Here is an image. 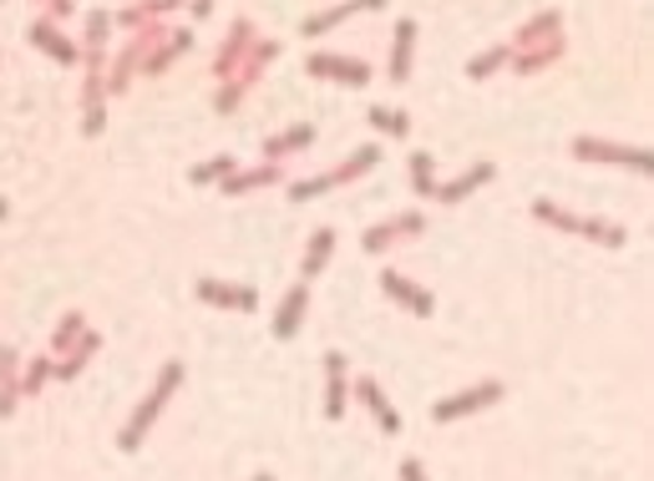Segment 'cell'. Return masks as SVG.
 I'll return each mask as SVG.
<instances>
[{"instance_id":"9c48e42d","label":"cell","mask_w":654,"mask_h":481,"mask_svg":"<svg viewBox=\"0 0 654 481\" xmlns=\"http://www.w3.org/2000/svg\"><path fill=\"white\" fill-rule=\"evenodd\" d=\"M305 71L320 81H340V87H370V67L360 57H335V51H310Z\"/></svg>"},{"instance_id":"7c38bea8","label":"cell","mask_w":654,"mask_h":481,"mask_svg":"<svg viewBox=\"0 0 654 481\" xmlns=\"http://www.w3.org/2000/svg\"><path fill=\"white\" fill-rule=\"evenodd\" d=\"M563 57H568V36L558 31V36H548V41H538V47H528V51H513L507 67H513L523 81H533V77H543L548 67H558Z\"/></svg>"},{"instance_id":"7402d4cb","label":"cell","mask_w":654,"mask_h":481,"mask_svg":"<svg viewBox=\"0 0 654 481\" xmlns=\"http://www.w3.org/2000/svg\"><path fill=\"white\" fill-rule=\"evenodd\" d=\"M16 401H21V355L11 344H0V421L16 415Z\"/></svg>"},{"instance_id":"7a4b0ae2","label":"cell","mask_w":654,"mask_h":481,"mask_svg":"<svg viewBox=\"0 0 654 481\" xmlns=\"http://www.w3.org/2000/svg\"><path fill=\"white\" fill-rule=\"evenodd\" d=\"M275 57H279V41H265V36H259V41L249 47V57H244L239 67L229 71V77H224V87H218V97H214V112H218V117L239 112V102L254 92V81L265 77V67H269Z\"/></svg>"},{"instance_id":"4fadbf2b","label":"cell","mask_w":654,"mask_h":481,"mask_svg":"<svg viewBox=\"0 0 654 481\" xmlns=\"http://www.w3.org/2000/svg\"><path fill=\"white\" fill-rule=\"evenodd\" d=\"M325 421H340L345 411H350V360L340 355V350H325Z\"/></svg>"},{"instance_id":"83f0119b","label":"cell","mask_w":654,"mask_h":481,"mask_svg":"<svg viewBox=\"0 0 654 481\" xmlns=\"http://www.w3.org/2000/svg\"><path fill=\"white\" fill-rule=\"evenodd\" d=\"M335 243H340V239H335V229H315L310 243H305V259H299V274H305V279L320 274V269L335 259Z\"/></svg>"},{"instance_id":"30bf717a","label":"cell","mask_w":654,"mask_h":481,"mask_svg":"<svg viewBox=\"0 0 654 481\" xmlns=\"http://www.w3.org/2000/svg\"><path fill=\"white\" fill-rule=\"evenodd\" d=\"M380 289H386V299H396L402 310H412L416 320H432L436 314V294L432 289H422L416 279H406L402 269H380Z\"/></svg>"},{"instance_id":"ba28073f","label":"cell","mask_w":654,"mask_h":481,"mask_svg":"<svg viewBox=\"0 0 654 481\" xmlns=\"http://www.w3.org/2000/svg\"><path fill=\"white\" fill-rule=\"evenodd\" d=\"M194 299H198V304H214V310H239V314L259 310V289L234 284V279H198Z\"/></svg>"},{"instance_id":"603a6c76","label":"cell","mask_w":654,"mask_h":481,"mask_svg":"<svg viewBox=\"0 0 654 481\" xmlns=\"http://www.w3.org/2000/svg\"><path fill=\"white\" fill-rule=\"evenodd\" d=\"M97 350H102V334H97V330H81V340L71 344L67 355H57V380H77L81 370L92 365Z\"/></svg>"},{"instance_id":"e0dca14e","label":"cell","mask_w":654,"mask_h":481,"mask_svg":"<svg viewBox=\"0 0 654 481\" xmlns=\"http://www.w3.org/2000/svg\"><path fill=\"white\" fill-rule=\"evenodd\" d=\"M26 41H31L36 51H47L57 67H77L81 61V47L71 41V36H61L57 21H31V31H26Z\"/></svg>"},{"instance_id":"5b68a950","label":"cell","mask_w":654,"mask_h":481,"mask_svg":"<svg viewBox=\"0 0 654 481\" xmlns=\"http://www.w3.org/2000/svg\"><path fill=\"white\" fill-rule=\"evenodd\" d=\"M503 395H507L503 380H477V385L457 390V395H442V401L432 405V421H436V425L467 421V415H477V411H487V405H497Z\"/></svg>"},{"instance_id":"f1b7e54d","label":"cell","mask_w":654,"mask_h":481,"mask_svg":"<svg viewBox=\"0 0 654 481\" xmlns=\"http://www.w3.org/2000/svg\"><path fill=\"white\" fill-rule=\"evenodd\" d=\"M47 380H57V355H36L31 365L21 370V401L41 395V390H47Z\"/></svg>"},{"instance_id":"e575fe53","label":"cell","mask_w":654,"mask_h":481,"mask_svg":"<svg viewBox=\"0 0 654 481\" xmlns=\"http://www.w3.org/2000/svg\"><path fill=\"white\" fill-rule=\"evenodd\" d=\"M107 36H112V11H92L87 16V51H107Z\"/></svg>"},{"instance_id":"4316f807","label":"cell","mask_w":654,"mask_h":481,"mask_svg":"<svg viewBox=\"0 0 654 481\" xmlns=\"http://www.w3.org/2000/svg\"><path fill=\"white\" fill-rule=\"evenodd\" d=\"M168 11H178V0H138V6H122V11L112 16V26L138 31V26H148V21H162Z\"/></svg>"},{"instance_id":"52a82bcc","label":"cell","mask_w":654,"mask_h":481,"mask_svg":"<svg viewBox=\"0 0 654 481\" xmlns=\"http://www.w3.org/2000/svg\"><path fill=\"white\" fill-rule=\"evenodd\" d=\"M422 229H426V218L416 213V208H406V213L386 218V223H370V229L360 233V253H386V249H396V243L416 239Z\"/></svg>"},{"instance_id":"ac0fdd59","label":"cell","mask_w":654,"mask_h":481,"mask_svg":"<svg viewBox=\"0 0 654 481\" xmlns=\"http://www.w3.org/2000/svg\"><path fill=\"white\" fill-rule=\"evenodd\" d=\"M305 310H310V279H299V284L285 289L275 310V340H295L299 324H305Z\"/></svg>"},{"instance_id":"4dcf8cb0","label":"cell","mask_w":654,"mask_h":481,"mask_svg":"<svg viewBox=\"0 0 654 481\" xmlns=\"http://www.w3.org/2000/svg\"><path fill=\"white\" fill-rule=\"evenodd\" d=\"M406 168H412V193L416 198H432L436 193V158H432V152L416 148L412 158H406Z\"/></svg>"},{"instance_id":"8992f818","label":"cell","mask_w":654,"mask_h":481,"mask_svg":"<svg viewBox=\"0 0 654 481\" xmlns=\"http://www.w3.org/2000/svg\"><path fill=\"white\" fill-rule=\"evenodd\" d=\"M578 162H604V168H630V172H654L650 148H630V142H604V138H574Z\"/></svg>"},{"instance_id":"836d02e7","label":"cell","mask_w":654,"mask_h":481,"mask_svg":"<svg viewBox=\"0 0 654 481\" xmlns=\"http://www.w3.org/2000/svg\"><path fill=\"white\" fill-rule=\"evenodd\" d=\"M366 122L376 127V132H386V138H406V132H412V117L396 112V107H370Z\"/></svg>"},{"instance_id":"8d00e7d4","label":"cell","mask_w":654,"mask_h":481,"mask_svg":"<svg viewBox=\"0 0 654 481\" xmlns=\"http://www.w3.org/2000/svg\"><path fill=\"white\" fill-rule=\"evenodd\" d=\"M47 6H51V21H67L77 11V0H47Z\"/></svg>"},{"instance_id":"44dd1931","label":"cell","mask_w":654,"mask_h":481,"mask_svg":"<svg viewBox=\"0 0 654 481\" xmlns=\"http://www.w3.org/2000/svg\"><path fill=\"white\" fill-rule=\"evenodd\" d=\"M563 31V11L558 6H548V11H538L533 21H523L517 26V36L507 41L513 51H528V47H538V41H548V36H558Z\"/></svg>"},{"instance_id":"ffe728a7","label":"cell","mask_w":654,"mask_h":481,"mask_svg":"<svg viewBox=\"0 0 654 481\" xmlns=\"http://www.w3.org/2000/svg\"><path fill=\"white\" fill-rule=\"evenodd\" d=\"M279 178H285V168H279V162H259V168H234L218 188H224V198H239V193H259V188H275Z\"/></svg>"},{"instance_id":"8fae6325","label":"cell","mask_w":654,"mask_h":481,"mask_svg":"<svg viewBox=\"0 0 654 481\" xmlns=\"http://www.w3.org/2000/svg\"><path fill=\"white\" fill-rule=\"evenodd\" d=\"M350 395H356V401L370 411V421L380 425V435H402V411L386 401V390H380L376 375H356V380H350Z\"/></svg>"},{"instance_id":"9a60e30c","label":"cell","mask_w":654,"mask_h":481,"mask_svg":"<svg viewBox=\"0 0 654 481\" xmlns=\"http://www.w3.org/2000/svg\"><path fill=\"white\" fill-rule=\"evenodd\" d=\"M254 41H259V26H254L249 16H239V21L229 26V36H224V47H218V57H214V77H218V81L229 77V71L239 67L244 57H249V47H254Z\"/></svg>"},{"instance_id":"d4e9b609","label":"cell","mask_w":654,"mask_h":481,"mask_svg":"<svg viewBox=\"0 0 654 481\" xmlns=\"http://www.w3.org/2000/svg\"><path fill=\"white\" fill-rule=\"evenodd\" d=\"M188 47H194V31H168V36H162V41H158V47L148 51V61H142V71H148V77H162V71H168L172 61L184 57Z\"/></svg>"},{"instance_id":"74e56055","label":"cell","mask_w":654,"mask_h":481,"mask_svg":"<svg viewBox=\"0 0 654 481\" xmlns=\"http://www.w3.org/2000/svg\"><path fill=\"white\" fill-rule=\"evenodd\" d=\"M188 11H194V21H208V16H214V0H188Z\"/></svg>"},{"instance_id":"d6986e66","label":"cell","mask_w":654,"mask_h":481,"mask_svg":"<svg viewBox=\"0 0 654 481\" xmlns=\"http://www.w3.org/2000/svg\"><path fill=\"white\" fill-rule=\"evenodd\" d=\"M497 178V162H472L467 172H457V178H447V183L436 188L432 198H442V203H467L472 193H477V188L483 183H493Z\"/></svg>"},{"instance_id":"6da1fadb","label":"cell","mask_w":654,"mask_h":481,"mask_svg":"<svg viewBox=\"0 0 654 481\" xmlns=\"http://www.w3.org/2000/svg\"><path fill=\"white\" fill-rule=\"evenodd\" d=\"M178 385H184V360H162V370H158V380H152V390L138 401V411L127 415V425H122V431H117V447H122L127 457L148 447L152 425H158V415L168 411V401L178 395Z\"/></svg>"},{"instance_id":"3957f363","label":"cell","mask_w":654,"mask_h":481,"mask_svg":"<svg viewBox=\"0 0 654 481\" xmlns=\"http://www.w3.org/2000/svg\"><path fill=\"white\" fill-rule=\"evenodd\" d=\"M380 162V148L376 142H366V148H356L350 158L340 162V168L330 172H315V178H299V183H289V203H310V198L330 193V188H345V183H356V178H366L370 168Z\"/></svg>"},{"instance_id":"f546056e","label":"cell","mask_w":654,"mask_h":481,"mask_svg":"<svg viewBox=\"0 0 654 481\" xmlns=\"http://www.w3.org/2000/svg\"><path fill=\"white\" fill-rule=\"evenodd\" d=\"M507 57H513V47H507V41H497V47L477 51V57L467 61V81H487L493 71H503V67H507Z\"/></svg>"},{"instance_id":"484cf974","label":"cell","mask_w":654,"mask_h":481,"mask_svg":"<svg viewBox=\"0 0 654 481\" xmlns=\"http://www.w3.org/2000/svg\"><path fill=\"white\" fill-rule=\"evenodd\" d=\"M528 213L538 218V223H548V229H558V233H584V213H574V208L553 203V198H533Z\"/></svg>"},{"instance_id":"d6a6232c","label":"cell","mask_w":654,"mask_h":481,"mask_svg":"<svg viewBox=\"0 0 654 481\" xmlns=\"http://www.w3.org/2000/svg\"><path fill=\"white\" fill-rule=\"evenodd\" d=\"M81 330H87V314H81V310H67V314H61V320H57V334H51V355H67L71 344L81 340Z\"/></svg>"},{"instance_id":"f35d334b","label":"cell","mask_w":654,"mask_h":481,"mask_svg":"<svg viewBox=\"0 0 654 481\" xmlns=\"http://www.w3.org/2000/svg\"><path fill=\"white\" fill-rule=\"evenodd\" d=\"M6 218H11V203H6V198H0V223H6Z\"/></svg>"},{"instance_id":"5bb4252c","label":"cell","mask_w":654,"mask_h":481,"mask_svg":"<svg viewBox=\"0 0 654 481\" xmlns=\"http://www.w3.org/2000/svg\"><path fill=\"white\" fill-rule=\"evenodd\" d=\"M412 67H416V21L412 16H402V21H396V36H390L386 81L390 87H406V81H412Z\"/></svg>"},{"instance_id":"2e32d148","label":"cell","mask_w":654,"mask_h":481,"mask_svg":"<svg viewBox=\"0 0 654 481\" xmlns=\"http://www.w3.org/2000/svg\"><path fill=\"white\" fill-rule=\"evenodd\" d=\"M386 6H390V0H340V6H330V11L305 16L299 36H305V41H315V36H325V31H335V26H345L350 16H360V11H386Z\"/></svg>"},{"instance_id":"d590c367","label":"cell","mask_w":654,"mask_h":481,"mask_svg":"<svg viewBox=\"0 0 654 481\" xmlns=\"http://www.w3.org/2000/svg\"><path fill=\"white\" fill-rule=\"evenodd\" d=\"M396 477H402V481H422V477H426V467H422L416 457H406L402 467H396Z\"/></svg>"},{"instance_id":"277c9868","label":"cell","mask_w":654,"mask_h":481,"mask_svg":"<svg viewBox=\"0 0 654 481\" xmlns=\"http://www.w3.org/2000/svg\"><path fill=\"white\" fill-rule=\"evenodd\" d=\"M107 132V51H87V77H81V138Z\"/></svg>"},{"instance_id":"cb8c5ba5","label":"cell","mask_w":654,"mask_h":481,"mask_svg":"<svg viewBox=\"0 0 654 481\" xmlns=\"http://www.w3.org/2000/svg\"><path fill=\"white\" fill-rule=\"evenodd\" d=\"M310 142H315L310 122H295V127H285V132H269L265 138V162H279V158H289V152H305Z\"/></svg>"},{"instance_id":"1f68e13d","label":"cell","mask_w":654,"mask_h":481,"mask_svg":"<svg viewBox=\"0 0 654 481\" xmlns=\"http://www.w3.org/2000/svg\"><path fill=\"white\" fill-rule=\"evenodd\" d=\"M239 168V158H229V152H218V158H208V162H198L194 172H188V183L194 188H208V183H224L229 172Z\"/></svg>"}]
</instances>
